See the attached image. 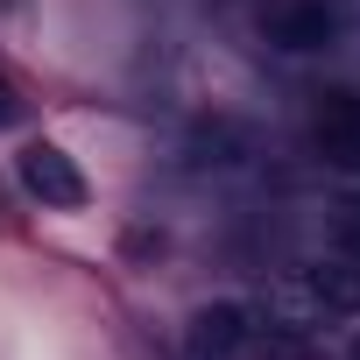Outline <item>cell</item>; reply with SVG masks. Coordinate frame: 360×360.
Instances as JSON below:
<instances>
[{
	"mask_svg": "<svg viewBox=\"0 0 360 360\" xmlns=\"http://www.w3.org/2000/svg\"><path fill=\"white\" fill-rule=\"evenodd\" d=\"M15 176H22V191H29V198H43V205H57V212H78V205L92 198L85 169H78L57 141H29V148L15 155Z\"/></svg>",
	"mask_w": 360,
	"mask_h": 360,
	"instance_id": "obj_1",
	"label": "cell"
},
{
	"mask_svg": "<svg viewBox=\"0 0 360 360\" xmlns=\"http://www.w3.org/2000/svg\"><path fill=\"white\" fill-rule=\"evenodd\" d=\"M311 148L332 169L360 176V92H318V106H311Z\"/></svg>",
	"mask_w": 360,
	"mask_h": 360,
	"instance_id": "obj_2",
	"label": "cell"
},
{
	"mask_svg": "<svg viewBox=\"0 0 360 360\" xmlns=\"http://www.w3.org/2000/svg\"><path fill=\"white\" fill-rule=\"evenodd\" d=\"M262 29H269L276 50H325L339 36V15L325 8V0H276Z\"/></svg>",
	"mask_w": 360,
	"mask_h": 360,
	"instance_id": "obj_3",
	"label": "cell"
},
{
	"mask_svg": "<svg viewBox=\"0 0 360 360\" xmlns=\"http://www.w3.org/2000/svg\"><path fill=\"white\" fill-rule=\"evenodd\" d=\"M248 346V311L240 304H212L191 318V360H233Z\"/></svg>",
	"mask_w": 360,
	"mask_h": 360,
	"instance_id": "obj_4",
	"label": "cell"
},
{
	"mask_svg": "<svg viewBox=\"0 0 360 360\" xmlns=\"http://www.w3.org/2000/svg\"><path fill=\"white\" fill-rule=\"evenodd\" d=\"M311 297H318L325 311H360V262H332V269H318V276H311Z\"/></svg>",
	"mask_w": 360,
	"mask_h": 360,
	"instance_id": "obj_5",
	"label": "cell"
},
{
	"mask_svg": "<svg viewBox=\"0 0 360 360\" xmlns=\"http://www.w3.org/2000/svg\"><path fill=\"white\" fill-rule=\"evenodd\" d=\"M22 120V92H15V78L0 71V127H15Z\"/></svg>",
	"mask_w": 360,
	"mask_h": 360,
	"instance_id": "obj_6",
	"label": "cell"
},
{
	"mask_svg": "<svg viewBox=\"0 0 360 360\" xmlns=\"http://www.w3.org/2000/svg\"><path fill=\"white\" fill-rule=\"evenodd\" d=\"M339 248H346V262H360V212L339 219Z\"/></svg>",
	"mask_w": 360,
	"mask_h": 360,
	"instance_id": "obj_7",
	"label": "cell"
},
{
	"mask_svg": "<svg viewBox=\"0 0 360 360\" xmlns=\"http://www.w3.org/2000/svg\"><path fill=\"white\" fill-rule=\"evenodd\" d=\"M353 360H360V332H353Z\"/></svg>",
	"mask_w": 360,
	"mask_h": 360,
	"instance_id": "obj_8",
	"label": "cell"
}]
</instances>
